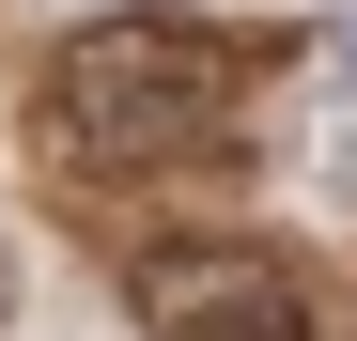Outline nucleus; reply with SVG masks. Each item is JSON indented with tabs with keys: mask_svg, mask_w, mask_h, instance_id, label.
<instances>
[{
	"mask_svg": "<svg viewBox=\"0 0 357 341\" xmlns=\"http://www.w3.org/2000/svg\"><path fill=\"white\" fill-rule=\"evenodd\" d=\"M233 93H249L233 31H202V16H93L47 63V140L78 170H187V155H218Z\"/></svg>",
	"mask_w": 357,
	"mask_h": 341,
	"instance_id": "1",
	"label": "nucleus"
},
{
	"mask_svg": "<svg viewBox=\"0 0 357 341\" xmlns=\"http://www.w3.org/2000/svg\"><path fill=\"white\" fill-rule=\"evenodd\" d=\"M311 187H326V202L357 217V63H342V93L311 109Z\"/></svg>",
	"mask_w": 357,
	"mask_h": 341,
	"instance_id": "3",
	"label": "nucleus"
},
{
	"mask_svg": "<svg viewBox=\"0 0 357 341\" xmlns=\"http://www.w3.org/2000/svg\"><path fill=\"white\" fill-rule=\"evenodd\" d=\"M0 341H16V233H0Z\"/></svg>",
	"mask_w": 357,
	"mask_h": 341,
	"instance_id": "4",
	"label": "nucleus"
},
{
	"mask_svg": "<svg viewBox=\"0 0 357 341\" xmlns=\"http://www.w3.org/2000/svg\"><path fill=\"white\" fill-rule=\"evenodd\" d=\"M125 295L155 341H311V279L264 264V248H202V233H171L125 264Z\"/></svg>",
	"mask_w": 357,
	"mask_h": 341,
	"instance_id": "2",
	"label": "nucleus"
}]
</instances>
